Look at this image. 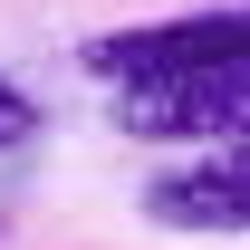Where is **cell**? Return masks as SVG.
<instances>
[{"mask_svg":"<svg viewBox=\"0 0 250 250\" xmlns=\"http://www.w3.org/2000/svg\"><path fill=\"white\" fill-rule=\"evenodd\" d=\"M116 125L125 135H192V145H250V67H202V77H154V87H125L116 96Z\"/></svg>","mask_w":250,"mask_h":250,"instance_id":"6da1fadb","label":"cell"},{"mask_svg":"<svg viewBox=\"0 0 250 250\" xmlns=\"http://www.w3.org/2000/svg\"><path fill=\"white\" fill-rule=\"evenodd\" d=\"M145 212L164 231H250V164L212 154V164H183V173H154Z\"/></svg>","mask_w":250,"mask_h":250,"instance_id":"7a4b0ae2","label":"cell"},{"mask_svg":"<svg viewBox=\"0 0 250 250\" xmlns=\"http://www.w3.org/2000/svg\"><path fill=\"white\" fill-rule=\"evenodd\" d=\"M29 135H39V106L10 87V77H0V154H10V145H29Z\"/></svg>","mask_w":250,"mask_h":250,"instance_id":"3957f363","label":"cell"},{"mask_svg":"<svg viewBox=\"0 0 250 250\" xmlns=\"http://www.w3.org/2000/svg\"><path fill=\"white\" fill-rule=\"evenodd\" d=\"M231 154H241V164H250V145H231Z\"/></svg>","mask_w":250,"mask_h":250,"instance_id":"277c9868","label":"cell"}]
</instances>
